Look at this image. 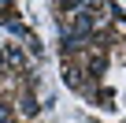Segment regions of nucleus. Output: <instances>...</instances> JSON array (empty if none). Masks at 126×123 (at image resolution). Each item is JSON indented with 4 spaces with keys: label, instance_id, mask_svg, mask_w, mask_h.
<instances>
[{
    "label": "nucleus",
    "instance_id": "obj_1",
    "mask_svg": "<svg viewBox=\"0 0 126 123\" xmlns=\"http://www.w3.org/2000/svg\"><path fill=\"white\" fill-rule=\"evenodd\" d=\"M0 64H4V52H0Z\"/></svg>",
    "mask_w": 126,
    "mask_h": 123
}]
</instances>
